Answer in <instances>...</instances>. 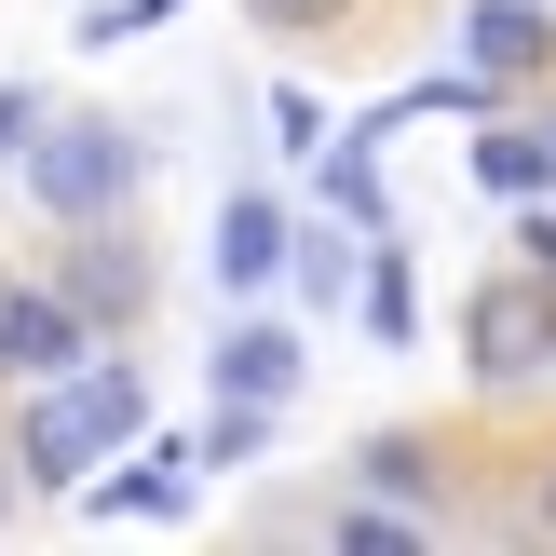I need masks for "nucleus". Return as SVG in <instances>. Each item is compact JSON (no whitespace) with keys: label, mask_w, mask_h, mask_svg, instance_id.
Masks as SVG:
<instances>
[{"label":"nucleus","mask_w":556,"mask_h":556,"mask_svg":"<svg viewBox=\"0 0 556 556\" xmlns=\"http://www.w3.org/2000/svg\"><path fill=\"white\" fill-rule=\"evenodd\" d=\"M136 434H150V380H136V353H81L68 380H41V394H27L14 476H27V489H81L109 448H136Z\"/></svg>","instance_id":"obj_1"},{"label":"nucleus","mask_w":556,"mask_h":556,"mask_svg":"<svg viewBox=\"0 0 556 556\" xmlns=\"http://www.w3.org/2000/svg\"><path fill=\"white\" fill-rule=\"evenodd\" d=\"M136 123H96V109H81V123H41L27 136V190H41V217H123V190H136Z\"/></svg>","instance_id":"obj_2"},{"label":"nucleus","mask_w":556,"mask_h":556,"mask_svg":"<svg viewBox=\"0 0 556 556\" xmlns=\"http://www.w3.org/2000/svg\"><path fill=\"white\" fill-rule=\"evenodd\" d=\"M81 353H96V313H81L68 286H0V380H14V394L68 380Z\"/></svg>","instance_id":"obj_3"},{"label":"nucleus","mask_w":556,"mask_h":556,"mask_svg":"<svg viewBox=\"0 0 556 556\" xmlns=\"http://www.w3.org/2000/svg\"><path fill=\"white\" fill-rule=\"evenodd\" d=\"M190 489H204V448L136 434V448H109V476H81V503L96 516H190Z\"/></svg>","instance_id":"obj_4"},{"label":"nucleus","mask_w":556,"mask_h":556,"mask_svg":"<svg viewBox=\"0 0 556 556\" xmlns=\"http://www.w3.org/2000/svg\"><path fill=\"white\" fill-rule=\"evenodd\" d=\"M556 367V286H489L476 299V380H543Z\"/></svg>","instance_id":"obj_5"},{"label":"nucleus","mask_w":556,"mask_h":556,"mask_svg":"<svg viewBox=\"0 0 556 556\" xmlns=\"http://www.w3.org/2000/svg\"><path fill=\"white\" fill-rule=\"evenodd\" d=\"M286 258H299V217L271 204V190H231V204H217V286L258 299V286H286Z\"/></svg>","instance_id":"obj_6"},{"label":"nucleus","mask_w":556,"mask_h":556,"mask_svg":"<svg viewBox=\"0 0 556 556\" xmlns=\"http://www.w3.org/2000/svg\"><path fill=\"white\" fill-rule=\"evenodd\" d=\"M462 68L476 81H543L556 68V14L543 0H476V14H462Z\"/></svg>","instance_id":"obj_7"},{"label":"nucleus","mask_w":556,"mask_h":556,"mask_svg":"<svg viewBox=\"0 0 556 556\" xmlns=\"http://www.w3.org/2000/svg\"><path fill=\"white\" fill-rule=\"evenodd\" d=\"M54 286H68L81 313H96V340H109V326H136V313H150V271H136L123 244H109V217H81V244H68V271H54Z\"/></svg>","instance_id":"obj_8"},{"label":"nucleus","mask_w":556,"mask_h":556,"mask_svg":"<svg viewBox=\"0 0 556 556\" xmlns=\"http://www.w3.org/2000/svg\"><path fill=\"white\" fill-rule=\"evenodd\" d=\"M299 367H313V353H299V326H271V313H244L231 340H217V394L286 407V394H299Z\"/></svg>","instance_id":"obj_9"},{"label":"nucleus","mask_w":556,"mask_h":556,"mask_svg":"<svg viewBox=\"0 0 556 556\" xmlns=\"http://www.w3.org/2000/svg\"><path fill=\"white\" fill-rule=\"evenodd\" d=\"M476 190L543 204V190H556V136H543V123H489V136H476Z\"/></svg>","instance_id":"obj_10"},{"label":"nucleus","mask_w":556,"mask_h":556,"mask_svg":"<svg viewBox=\"0 0 556 556\" xmlns=\"http://www.w3.org/2000/svg\"><path fill=\"white\" fill-rule=\"evenodd\" d=\"M313 163H326V204H340L353 231H380V217H394V190H380V136H367V123H353V136H326Z\"/></svg>","instance_id":"obj_11"},{"label":"nucleus","mask_w":556,"mask_h":556,"mask_svg":"<svg viewBox=\"0 0 556 556\" xmlns=\"http://www.w3.org/2000/svg\"><path fill=\"white\" fill-rule=\"evenodd\" d=\"M326 543H353V556H421V503H340Z\"/></svg>","instance_id":"obj_12"},{"label":"nucleus","mask_w":556,"mask_h":556,"mask_svg":"<svg viewBox=\"0 0 556 556\" xmlns=\"http://www.w3.org/2000/svg\"><path fill=\"white\" fill-rule=\"evenodd\" d=\"M353 299H367V326H380V340H421V286H407V258H394V244L353 271Z\"/></svg>","instance_id":"obj_13"},{"label":"nucleus","mask_w":556,"mask_h":556,"mask_svg":"<svg viewBox=\"0 0 556 556\" xmlns=\"http://www.w3.org/2000/svg\"><path fill=\"white\" fill-rule=\"evenodd\" d=\"M353 476H367L380 503H421V489H434V448H421V434H367V448H353Z\"/></svg>","instance_id":"obj_14"},{"label":"nucleus","mask_w":556,"mask_h":556,"mask_svg":"<svg viewBox=\"0 0 556 556\" xmlns=\"http://www.w3.org/2000/svg\"><path fill=\"white\" fill-rule=\"evenodd\" d=\"M190 0H96L81 14V54H123V41H150V27H177Z\"/></svg>","instance_id":"obj_15"},{"label":"nucleus","mask_w":556,"mask_h":556,"mask_svg":"<svg viewBox=\"0 0 556 556\" xmlns=\"http://www.w3.org/2000/svg\"><path fill=\"white\" fill-rule=\"evenodd\" d=\"M271 150H299V163L326 150V96L313 81H271Z\"/></svg>","instance_id":"obj_16"},{"label":"nucleus","mask_w":556,"mask_h":556,"mask_svg":"<svg viewBox=\"0 0 556 556\" xmlns=\"http://www.w3.org/2000/svg\"><path fill=\"white\" fill-rule=\"evenodd\" d=\"M286 271H299V299H353V244H340V231H299Z\"/></svg>","instance_id":"obj_17"},{"label":"nucleus","mask_w":556,"mask_h":556,"mask_svg":"<svg viewBox=\"0 0 556 556\" xmlns=\"http://www.w3.org/2000/svg\"><path fill=\"white\" fill-rule=\"evenodd\" d=\"M244 14H258V27H286V41H299V27H353V0H244Z\"/></svg>","instance_id":"obj_18"},{"label":"nucleus","mask_w":556,"mask_h":556,"mask_svg":"<svg viewBox=\"0 0 556 556\" xmlns=\"http://www.w3.org/2000/svg\"><path fill=\"white\" fill-rule=\"evenodd\" d=\"M516 244H530V271H543V286H556V190H543V204H530V217H516Z\"/></svg>","instance_id":"obj_19"},{"label":"nucleus","mask_w":556,"mask_h":556,"mask_svg":"<svg viewBox=\"0 0 556 556\" xmlns=\"http://www.w3.org/2000/svg\"><path fill=\"white\" fill-rule=\"evenodd\" d=\"M27 123H41V96H27V81H0V150H27Z\"/></svg>","instance_id":"obj_20"},{"label":"nucleus","mask_w":556,"mask_h":556,"mask_svg":"<svg viewBox=\"0 0 556 556\" xmlns=\"http://www.w3.org/2000/svg\"><path fill=\"white\" fill-rule=\"evenodd\" d=\"M14 489H27V476H14V462H0V516H14Z\"/></svg>","instance_id":"obj_21"},{"label":"nucleus","mask_w":556,"mask_h":556,"mask_svg":"<svg viewBox=\"0 0 556 556\" xmlns=\"http://www.w3.org/2000/svg\"><path fill=\"white\" fill-rule=\"evenodd\" d=\"M543 530H556V476H543Z\"/></svg>","instance_id":"obj_22"},{"label":"nucleus","mask_w":556,"mask_h":556,"mask_svg":"<svg viewBox=\"0 0 556 556\" xmlns=\"http://www.w3.org/2000/svg\"><path fill=\"white\" fill-rule=\"evenodd\" d=\"M543 136H556V123H543Z\"/></svg>","instance_id":"obj_23"}]
</instances>
